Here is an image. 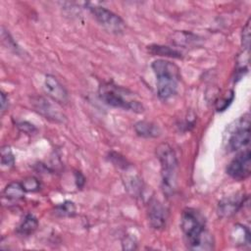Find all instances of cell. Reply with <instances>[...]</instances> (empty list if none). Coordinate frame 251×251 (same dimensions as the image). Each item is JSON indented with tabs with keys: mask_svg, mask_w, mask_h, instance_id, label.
Returning <instances> with one entry per match:
<instances>
[{
	"mask_svg": "<svg viewBox=\"0 0 251 251\" xmlns=\"http://www.w3.org/2000/svg\"><path fill=\"white\" fill-rule=\"evenodd\" d=\"M180 226L186 246L190 250H212L214 239L206 229L205 217L194 208H185L181 214Z\"/></svg>",
	"mask_w": 251,
	"mask_h": 251,
	"instance_id": "6da1fadb",
	"label": "cell"
},
{
	"mask_svg": "<svg viewBox=\"0 0 251 251\" xmlns=\"http://www.w3.org/2000/svg\"><path fill=\"white\" fill-rule=\"evenodd\" d=\"M100 99L109 106L121 108L134 113H142L144 106L129 89L112 81L102 82L98 88Z\"/></svg>",
	"mask_w": 251,
	"mask_h": 251,
	"instance_id": "7a4b0ae2",
	"label": "cell"
},
{
	"mask_svg": "<svg viewBox=\"0 0 251 251\" xmlns=\"http://www.w3.org/2000/svg\"><path fill=\"white\" fill-rule=\"evenodd\" d=\"M151 68L156 75L157 92L161 100H168L173 97L176 91L180 80L179 68L165 59L155 60Z\"/></svg>",
	"mask_w": 251,
	"mask_h": 251,
	"instance_id": "3957f363",
	"label": "cell"
},
{
	"mask_svg": "<svg viewBox=\"0 0 251 251\" xmlns=\"http://www.w3.org/2000/svg\"><path fill=\"white\" fill-rule=\"evenodd\" d=\"M156 155L161 164L163 192L167 197H171L175 194L176 189V155L172 146L168 143H161L156 148Z\"/></svg>",
	"mask_w": 251,
	"mask_h": 251,
	"instance_id": "277c9868",
	"label": "cell"
},
{
	"mask_svg": "<svg viewBox=\"0 0 251 251\" xmlns=\"http://www.w3.org/2000/svg\"><path fill=\"white\" fill-rule=\"evenodd\" d=\"M227 135L225 139L226 148L229 152L237 151L250 142V116L248 113L227 126Z\"/></svg>",
	"mask_w": 251,
	"mask_h": 251,
	"instance_id": "5b68a950",
	"label": "cell"
},
{
	"mask_svg": "<svg viewBox=\"0 0 251 251\" xmlns=\"http://www.w3.org/2000/svg\"><path fill=\"white\" fill-rule=\"evenodd\" d=\"M86 7L98 24L101 25L107 31L114 34L124 33L126 29V23L120 16L105 7L92 5L89 3L86 4Z\"/></svg>",
	"mask_w": 251,
	"mask_h": 251,
	"instance_id": "8992f818",
	"label": "cell"
},
{
	"mask_svg": "<svg viewBox=\"0 0 251 251\" xmlns=\"http://www.w3.org/2000/svg\"><path fill=\"white\" fill-rule=\"evenodd\" d=\"M226 174L236 180H243L251 174V153L245 149L237 154L227 165Z\"/></svg>",
	"mask_w": 251,
	"mask_h": 251,
	"instance_id": "52a82bcc",
	"label": "cell"
},
{
	"mask_svg": "<svg viewBox=\"0 0 251 251\" xmlns=\"http://www.w3.org/2000/svg\"><path fill=\"white\" fill-rule=\"evenodd\" d=\"M31 105L38 114L43 116L45 119L56 123H63L65 116L45 97L34 96L31 98Z\"/></svg>",
	"mask_w": 251,
	"mask_h": 251,
	"instance_id": "ba28073f",
	"label": "cell"
},
{
	"mask_svg": "<svg viewBox=\"0 0 251 251\" xmlns=\"http://www.w3.org/2000/svg\"><path fill=\"white\" fill-rule=\"evenodd\" d=\"M168 209L156 198H151L148 203V221L154 229H163L168 221Z\"/></svg>",
	"mask_w": 251,
	"mask_h": 251,
	"instance_id": "9c48e42d",
	"label": "cell"
},
{
	"mask_svg": "<svg viewBox=\"0 0 251 251\" xmlns=\"http://www.w3.org/2000/svg\"><path fill=\"white\" fill-rule=\"evenodd\" d=\"M247 197L244 193H236L223 198L218 204V214L222 218H229L239 211Z\"/></svg>",
	"mask_w": 251,
	"mask_h": 251,
	"instance_id": "30bf717a",
	"label": "cell"
},
{
	"mask_svg": "<svg viewBox=\"0 0 251 251\" xmlns=\"http://www.w3.org/2000/svg\"><path fill=\"white\" fill-rule=\"evenodd\" d=\"M44 91L53 101L61 104H65L69 100L67 89L52 75H46L44 79Z\"/></svg>",
	"mask_w": 251,
	"mask_h": 251,
	"instance_id": "8fae6325",
	"label": "cell"
},
{
	"mask_svg": "<svg viewBox=\"0 0 251 251\" xmlns=\"http://www.w3.org/2000/svg\"><path fill=\"white\" fill-rule=\"evenodd\" d=\"M230 240L236 246H249L251 233L249 228L241 224H235L230 231Z\"/></svg>",
	"mask_w": 251,
	"mask_h": 251,
	"instance_id": "7c38bea8",
	"label": "cell"
},
{
	"mask_svg": "<svg viewBox=\"0 0 251 251\" xmlns=\"http://www.w3.org/2000/svg\"><path fill=\"white\" fill-rule=\"evenodd\" d=\"M133 127H134L136 134L140 137L155 138V137L160 136V134H161L160 127L152 122L139 121L134 125Z\"/></svg>",
	"mask_w": 251,
	"mask_h": 251,
	"instance_id": "4fadbf2b",
	"label": "cell"
},
{
	"mask_svg": "<svg viewBox=\"0 0 251 251\" xmlns=\"http://www.w3.org/2000/svg\"><path fill=\"white\" fill-rule=\"evenodd\" d=\"M171 41L173 44L176 46H182V47H189L193 45H197L199 42V38L197 35L187 32V31H176L172 34Z\"/></svg>",
	"mask_w": 251,
	"mask_h": 251,
	"instance_id": "5bb4252c",
	"label": "cell"
},
{
	"mask_svg": "<svg viewBox=\"0 0 251 251\" xmlns=\"http://www.w3.org/2000/svg\"><path fill=\"white\" fill-rule=\"evenodd\" d=\"M38 227V220L32 214L25 216L24 220L17 227V233L21 236H28L32 234Z\"/></svg>",
	"mask_w": 251,
	"mask_h": 251,
	"instance_id": "9a60e30c",
	"label": "cell"
},
{
	"mask_svg": "<svg viewBox=\"0 0 251 251\" xmlns=\"http://www.w3.org/2000/svg\"><path fill=\"white\" fill-rule=\"evenodd\" d=\"M25 189L22 182L12 181L6 185L3 190V197L10 201H19L22 200L25 196Z\"/></svg>",
	"mask_w": 251,
	"mask_h": 251,
	"instance_id": "2e32d148",
	"label": "cell"
},
{
	"mask_svg": "<svg viewBox=\"0 0 251 251\" xmlns=\"http://www.w3.org/2000/svg\"><path fill=\"white\" fill-rule=\"evenodd\" d=\"M148 51L155 56H163V57H170V58H176V59L182 58V54L179 51H177L176 49L171 48L169 46L152 44L148 46Z\"/></svg>",
	"mask_w": 251,
	"mask_h": 251,
	"instance_id": "e0dca14e",
	"label": "cell"
},
{
	"mask_svg": "<svg viewBox=\"0 0 251 251\" xmlns=\"http://www.w3.org/2000/svg\"><path fill=\"white\" fill-rule=\"evenodd\" d=\"M75 205L73 201L66 200L63 203H60L54 207L53 213L57 217L66 218V217H74L75 215Z\"/></svg>",
	"mask_w": 251,
	"mask_h": 251,
	"instance_id": "ac0fdd59",
	"label": "cell"
},
{
	"mask_svg": "<svg viewBox=\"0 0 251 251\" xmlns=\"http://www.w3.org/2000/svg\"><path fill=\"white\" fill-rule=\"evenodd\" d=\"M15 164L14 154L9 146H3L1 148V165L2 167L11 168Z\"/></svg>",
	"mask_w": 251,
	"mask_h": 251,
	"instance_id": "d6986e66",
	"label": "cell"
},
{
	"mask_svg": "<svg viewBox=\"0 0 251 251\" xmlns=\"http://www.w3.org/2000/svg\"><path fill=\"white\" fill-rule=\"evenodd\" d=\"M23 187L25 192H36L40 189V181L34 176H27L22 181Z\"/></svg>",
	"mask_w": 251,
	"mask_h": 251,
	"instance_id": "ffe728a7",
	"label": "cell"
},
{
	"mask_svg": "<svg viewBox=\"0 0 251 251\" xmlns=\"http://www.w3.org/2000/svg\"><path fill=\"white\" fill-rule=\"evenodd\" d=\"M241 43H242L243 49H245L246 51H249V47H250V19H248L245 25L243 26L242 33H241Z\"/></svg>",
	"mask_w": 251,
	"mask_h": 251,
	"instance_id": "44dd1931",
	"label": "cell"
},
{
	"mask_svg": "<svg viewBox=\"0 0 251 251\" xmlns=\"http://www.w3.org/2000/svg\"><path fill=\"white\" fill-rule=\"evenodd\" d=\"M234 98V92L232 90L229 91V93L225 97V98H221L220 100H218L217 104H216V108L218 111H225L229 104L232 102Z\"/></svg>",
	"mask_w": 251,
	"mask_h": 251,
	"instance_id": "7402d4cb",
	"label": "cell"
},
{
	"mask_svg": "<svg viewBox=\"0 0 251 251\" xmlns=\"http://www.w3.org/2000/svg\"><path fill=\"white\" fill-rule=\"evenodd\" d=\"M16 126L21 131L27 133V134H33L37 131V128L32 124H30L29 122H26V121L19 122L16 124Z\"/></svg>",
	"mask_w": 251,
	"mask_h": 251,
	"instance_id": "603a6c76",
	"label": "cell"
},
{
	"mask_svg": "<svg viewBox=\"0 0 251 251\" xmlns=\"http://www.w3.org/2000/svg\"><path fill=\"white\" fill-rule=\"evenodd\" d=\"M122 245H123V249H125V250H134L137 248L136 239L130 235H126L124 238Z\"/></svg>",
	"mask_w": 251,
	"mask_h": 251,
	"instance_id": "cb8c5ba5",
	"label": "cell"
},
{
	"mask_svg": "<svg viewBox=\"0 0 251 251\" xmlns=\"http://www.w3.org/2000/svg\"><path fill=\"white\" fill-rule=\"evenodd\" d=\"M9 106V100L8 97L6 96V94L2 91L1 92V112L4 113L6 111V109Z\"/></svg>",
	"mask_w": 251,
	"mask_h": 251,
	"instance_id": "d4e9b609",
	"label": "cell"
},
{
	"mask_svg": "<svg viewBox=\"0 0 251 251\" xmlns=\"http://www.w3.org/2000/svg\"><path fill=\"white\" fill-rule=\"evenodd\" d=\"M75 181H76L77 187H82L83 184H84V182H85L84 176H82V174H81L80 172H75Z\"/></svg>",
	"mask_w": 251,
	"mask_h": 251,
	"instance_id": "484cf974",
	"label": "cell"
}]
</instances>
